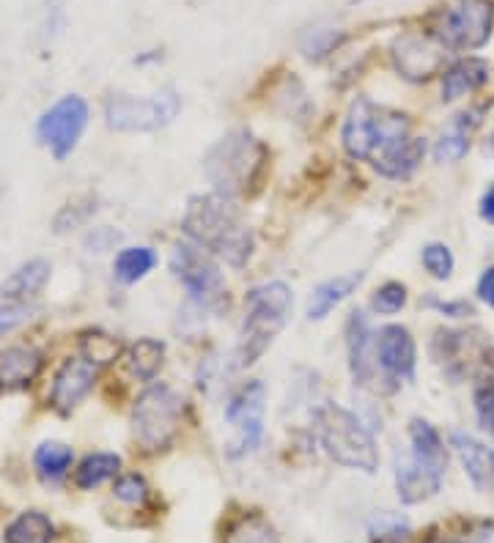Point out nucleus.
Returning <instances> with one entry per match:
<instances>
[{
    "label": "nucleus",
    "mask_w": 494,
    "mask_h": 543,
    "mask_svg": "<svg viewBox=\"0 0 494 543\" xmlns=\"http://www.w3.org/2000/svg\"><path fill=\"white\" fill-rule=\"evenodd\" d=\"M184 234L190 242L204 247L206 253L223 258L228 267L242 269L253 256V231L242 220V212L234 198H226L220 192L195 195L187 203L182 220Z\"/></svg>",
    "instance_id": "1"
},
{
    "label": "nucleus",
    "mask_w": 494,
    "mask_h": 543,
    "mask_svg": "<svg viewBox=\"0 0 494 543\" xmlns=\"http://www.w3.org/2000/svg\"><path fill=\"white\" fill-rule=\"evenodd\" d=\"M409 453L396 461V491L404 505L437 497L448 472V450L440 431L423 417L409 420Z\"/></svg>",
    "instance_id": "2"
},
{
    "label": "nucleus",
    "mask_w": 494,
    "mask_h": 543,
    "mask_svg": "<svg viewBox=\"0 0 494 543\" xmlns=\"http://www.w3.org/2000/svg\"><path fill=\"white\" fill-rule=\"evenodd\" d=\"M316 437L322 442L327 456L335 464L349 469H360L366 475H374L379 467V450H376L374 431L341 404L324 401L313 409Z\"/></svg>",
    "instance_id": "3"
},
{
    "label": "nucleus",
    "mask_w": 494,
    "mask_h": 543,
    "mask_svg": "<svg viewBox=\"0 0 494 543\" xmlns=\"http://www.w3.org/2000/svg\"><path fill=\"white\" fill-rule=\"evenodd\" d=\"M267 157V146L253 132L234 129L209 149L204 160V173L206 179L212 181L215 192L226 198H239V195H247V190L264 173Z\"/></svg>",
    "instance_id": "4"
},
{
    "label": "nucleus",
    "mask_w": 494,
    "mask_h": 543,
    "mask_svg": "<svg viewBox=\"0 0 494 543\" xmlns=\"http://www.w3.org/2000/svg\"><path fill=\"white\" fill-rule=\"evenodd\" d=\"M291 305V288L280 280L272 283H261V286L250 288L245 294V324H242V341L237 349V365L247 368L267 352L269 343L275 341L286 321H289Z\"/></svg>",
    "instance_id": "5"
},
{
    "label": "nucleus",
    "mask_w": 494,
    "mask_h": 543,
    "mask_svg": "<svg viewBox=\"0 0 494 543\" xmlns=\"http://www.w3.org/2000/svg\"><path fill=\"white\" fill-rule=\"evenodd\" d=\"M409 138V118L387 107H376L366 96H357L344 118L341 140L352 160L374 162L398 140Z\"/></svg>",
    "instance_id": "6"
},
{
    "label": "nucleus",
    "mask_w": 494,
    "mask_h": 543,
    "mask_svg": "<svg viewBox=\"0 0 494 543\" xmlns=\"http://www.w3.org/2000/svg\"><path fill=\"white\" fill-rule=\"evenodd\" d=\"M184 401L168 384H151L132 406V428L135 437L146 450L171 448V442L182 426Z\"/></svg>",
    "instance_id": "7"
},
{
    "label": "nucleus",
    "mask_w": 494,
    "mask_h": 543,
    "mask_svg": "<svg viewBox=\"0 0 494 543\" xmlns=\"http://www.w3.org/2000/svg\"><path fill=\"white\" fill-rule=\"evenodd\" d=\"M171 272L187 291V297L198 310H217L228 308L226 280L217 267L212 253H206L204 247L195 242H182L173 247L171 253Z\"/></svg>",
    "instance_id": "8"
},
{
    "label": "nucleus",
    "mask_w": 494,
    "mask_h": 543,
    "mask_svg": "<svg viewBox=\"0 0 494 543\" xmlns=\"http://www.w3.org/2000/svg\"><path fill=\"white\" fill-rule=\"evenodd\" d=\"M494 28V0H456L437 14L431 36L453 53H470L489 42Z\"/></svg>",
    "instance_id": "9"
},
{
    "label": "nucleus",
    "mask_w": 494,
    "mask_h": 543,
    "mask_svg": "<svg viewBox=\"0 0 494 543\" xmlns=\"http://www.w3.org/2000/svg\"><path fill=\"white\" fill-rule=\"evenodd\" d=\"M182 110V99L173 88L151 96H110L105 121L113 132H154L171 124Z\"/></svg>",
    "instance_id": "10"
},
{
    "label": "nucleus",
    "mask_w": 494,
    "mask_h": 543,
    "mask_svg": "<svg viewBox=\"0 0 494 543\" xmlns=\"http://www.w3.org/2000/svg\"><path fill=\"white\" fill-rule=\"evenodd\" d=\"M88 127V102L83 96L66 94L50 110H44L36 121V138L42 146L53 151L58 162H64Z\"/></svg>",
    "instance_id": "11"
},
{
    "label": "nucleus",
    "mask_w": 494,
    "mask_h": 543,
    "mask_svg": "<svg viewBox=\"0 0 494 543\" xmlns=\"http://www.w3.org/2000/svg\"><path fill=\"white\" fill-rule=\"evenodd\" d=\"M264 401L267 390L261 382H247L228 398L226 423L234 428V439L226 445L228 458H242L264 439Z\"/></svg>",
    "instance_id": "12"
},
{
    "label": "nucleus",
    "mask_w": 494,
    "mask_h": 543,
    "mask_svg": "<svg viewBox=\"0 0 494 543\" xmlns=\"http://www.w3.org/2000/svg\"><path fill=\"white\" fill-rule=\"evenodd\" d=\"M448 47L437 42L431 33H404L393 42V64L412 83H423L429 77L440 75L445 58H448Z\"/></svg>",
    "instance_id": "13"
},
{
    "label": "nucleus",
    "mask_w": 494,
    "mask_h": 543,
    "mask_svg": "<svg viewBox=\"0 0 494 543\" xmlns=\"http://www.w3.org/2000/svg\"><path fill=\"white\" fill-rule=\"evenodd\" d=\"M97 382V365L88 362L86 357H69L64 365L58 368L53 379V390H50V404L55 412L61 415H72L77 406L83 404Z\"/></svg>",
    "instance_id": "14"
},
{
    "label": "nucleus",
    "mask_w": 494,
    "mask_h": 543,
    "mask_svg": "<svg viewBox=\"0 0 494 543\" xmlns=\"http://www.w3.org/2000/svg\"><path fill=\"white\" fill-rule=\"evenodd\" d=\"M376 362L379 371L390 379H412L415 376V362H418V346L407 327L390 324L376 335Z\"/></svg>",
    "instance_id": "15"
},
{
    "label": "nucleus",
    "mask_w": 494,
    "mask_h": 543,
    "mask_svg": "<svg viewBox=\"0 0 494 543\" xmlns=\"http://www.w3.org/2000/svg\"><path fill=\"white\" fill-rule=\"evenodd\" d=\"M346 352H349V371L360 387H371L379 371L376 362V335L363 316V310H352L346 321Z\"/></svg>",
    "instance_id": "16"
},
{
    "label": "nucleus",
    "mask_w": 494,
    "mask_h": 543,
    "mask_svg": "<svg viewBox=\"0 0 494 543\" xmlns=\"http://www.w3.org/2000/svg\"><path fill=\"white\" fill-rule=\"evenodd\" d=\"M44 365V354L31 343H17L0 352V393L31 387Z\"/></svg>",
    "instance_id": "17"
},
{
    "label": "nucleus",
    "mask_w": 494,
    "mask_h": 543,
    "mask_svg": "<svg viewBox=\"0 0 494 543\" xmlns=\"http://www.w3.org/2000/svg\"><path fill=\"white\" fill-rule=\"evenodd\" d=\"M453 450L459 453L464 475L470 478L475 491H492L494 489V448L478 442L464 431H453L451 434Z\"/></svg>",
    "instance_id": "18"
},
{
    "label": "nucleus",
    "mask_w": 494,
    "mask_h": 543,
    "mask_svg": "<svg viewBox=\"0 0 494 543\" xmlns=\"http://www.w3.org/2000/svg\"><path fill=\"white\" fill-rule=\"evenodd\" d=\"M363 280H366V272H360V269L324 280L322 286L313 288L311 302H308V319L311 321L327 319L344 299L352 297L357 288L363 286Z\"/></svg>",
    "instance_id": "19"
},
{
    "label": "nucleus",
    "mask_w": 494,
    "mask_h": 543,
    "mask_svg": "<svg viewBox=\"0 0 494 543\" xmlns=\"http://www.w3.org/2000/svg\"><path fill=\"white\" fill-rule=\"evenodd\" d=\"M426 157V140L423 138H404L393 143L390 149L382 151L379 157H376L371 165H374L376 171L382 173L385 179H409L412 173L418 171L420 162Z\"/></svg>",
    "instance_id": "20"
},
{
    "label": "nucleus",
    "mask_w": 494,
    "mask_h": 543,
    "mask_svg": "<svg viewBox=\"0 0 494 543\" xmlns=\"http://www.w3.org/2000/svg\"><path fill=\"white\" fill-rule=\"evenodd\" d=\"M489 80V61L484 58H462L442 75V102H456L473 94Z\"/></svg>",
    "instance_id": "21"
},
{
    "label": "nucleus",
    "mask_w": 494,
    "mask_h": 543,
    "mask_svg": "<svg viewBox=\"0 0 494 543\" xmlns=\"http://www.w3.org/2000/svg\"><path fill=\"white\" fill-rule=\"evenodd\" d=\"M50 280V264L44 258H31L22 267H17L6 277L3 283V299H14V302H28L33 299Z\"/></svg>",
    "instance_id": "22"
},
{
    "label": "nucleus",
    "mask_w": 494,
    "mask_h": 543,
    "mask_svg": "<svg viewBox=\"0 0 494 543\" xmlns=\"http://www.w3.org/2000/svg\"><path fill=\"white\" fill-rule=\"evenodd\" d=\"M478 113H462V116L453 121L451 127L445 129L434 146V160L437 162H459L467 157L470 151V132H473L481 118H475Z\"/></svg>",
    "instance_id": "23"
},
{
    "label": "nucleus",
    "mask_w": 494,
    "mask_h": 543,
    "mask_svg": "<svg viewBox=\"0 0 494 543\" xmlns=\"http://www.w3.org/2000/svg\"><path fill=\"white\" fill-rule=\"evenodd\" d=\"M75 453L64 442H42L33 453V467L44 483H61L69 475Z\"/></svg>",
    "instance_id": "24"
},
{
    "label": "nucleus",
    "mask_w": 494,
    "mask_h": 543,
    "mask_svg": "<svg viewBox=\"0 0 494 543\" xmlns=\"http://www.w3.org/2000/svg\"><path fill=\"white\" fill-rule=\"evenodd\" d=\"M55 527L50 516L42 511H25L6 527V543H53Z\"/></svg>",
    "instance_id": "25"
},
{
    "label": "nucleus",
    "mask_w": 494,
    "mask_h": 543,
    "mask_svg": "<svg viewBox=\"0 0 494 543\" xmlns=\"http://www.w3.org/2000/svg\"><path fill=\"white\" fill-rule=\"evenodd\" d=\"M121 469V456L116 453H91L80 461L75 469V486L77 489H97L105 480L116 478Z\"/></svg>",
    "instance_id": "26"
},
{
    "label": "nucleus",
    "mask_w": 494,
    "mask_h": 543,
    "mask_svg": "<svg viewBox=\"0 0 494 543\" xmlns=\"http://www.w3.org/2000/svg\"><path fill=\"white\" fill-rule=\"evenodd\" d=\"M162 357H165V346L154 338H140L132 343L127 354V368L138 382H154V376L160 373Z\"/></svg>",
    "instance_id": "27"
},
{
    "label": "nucleus",
    "mask_w": 494,
    "mask_h": 543,
    "mask_svg": "<svg viewBox=\"0 0 494 543\" xmlns=\"http://www.w3.org/2000/svg\"><path fill=\"white\" fill-rule=\"evenodd\" d=\"M154 267H157V253L151 247H124L113 261V272L124 286L143 280Z\"/></svg>",
    "instance_id": "28"
},
{
    "label": "nucleus",
    "mask_w": 494,
    "mask_h": 543,
    "mask_svg": "<svg viewBox=\"0 0 494 543\" xmlns=\"http://www.w3.org/2000/svg\"><path fill=\"white\" fill-rule=\"evenodd\" d=\"M226 543H280L275 527L258 516V513H247L239 522L231 524L226 535Z\"/></svg>",
    "instance_id": "29"
},
{
    "label": "nucleus",
    "mask_w": 494,
    "mask_h": 543,
    "mask_svg": "<svg viewBox=\"0 0 494 543\" xmlns=\"http://www.w3.org/2000/svg\"><path fill=\"white\" fill-rule=\"evenodd\" d=\"M80 357H86L88 362L94 365H110V362L119 360L121 343L119 338H113L108 332L102 330H88L83 338H80Z\"/></svg>",
    "instance_id": "30"
},
{
    "label": "nucleus",
    "mask_w": 494,
    "mask_h": 543,
    "mask_svg": "<svg viewBox=\"0 0 494 543\" xmlns=\"http://www.w3.org/2000/svg\"><path fill=\"white\" fill-rule=\"evenodd\" d=\"M409 522L401 513H379L368 524V535L374 543H404L409 538Z\"/></svg>",
    "instance_id": "31"
},
{
    "label": "nucleus",
    "mask_w": 494,
    "mask_h": 543,
    "mask_svg": "<svg viewBox=\"0 0 494 543\" xmlns=\"http://www.w3.org/2000/svg\"><path fill=\"white\" fill-rule=\"evenodd\" d=\"M423 267L429 272L434 280H448L453 275V267H456V261H453L451 247L442 245V242H431V245L423 247Z\"/></svg>",
    "instance_id": "32"
},
{
    "label": "nucleus",
    "mask_w": 494,
    "mask_h": 543,
    "mask_svg": "<svg viewBox=\"0 0 494 543\" xmlns=\"http://www.w3.org/2000/svg\"><path fill=\"white\" fill-rule=\"evenodd\" d=\"M407 305V286H401L396 280H390L382 288H376V294L371 297V308L379 316H396Z\"/></svg>",
    "instance_id": "33"
},
{
    "label": "nucleus",
    "mask_w": 494,
    "mask_h": 543,
    "mask_svg": "<svg viewBox=\"0 0 494 543\" xmlns=\"http://www.w3.org/2000/svg\"><path fill=\"white\" fill-rule=\"evenodd\" d=\"M94 212H97V201H94L91 195H86V198H80V201L75 203H66L64 209L58 212V217H55V231H58V234L72 231L77 225L86 223Z\"/></svg>",
    "instance_id": "34"
},
{
    "label": "nucleus",
    "mask_w": 494,
    "mask_h": 543,
    "mask_svg": "<svg viewBox=\"0 0 494 543\" xmlns=\"http://www.w3.org/2000/svg\"><path fill=\"white\" fill-rule=\"evenodd\" d=\"M113 497L127 502V505H143L146 497H149V486H146V480L140 478L138 472L121 475V478L116 480V486H113Z\"/></svg>",
    "instance_id": "35"
},
{
    "label": "nucleus",
    "mask_w": 494,
    "mask_h": 543,
    "mask_svg": "<svg viewBox=\"0 0 494 543\" xmlns=\"http://www.w3.org/2000/svg\"><path fill=\"white\" fill-rule=\"evenodd\" d=\"M31 319V308L28 302H14V299H3L0 302V335L17 330L20 324Z\"/></svg>",
    "instance_id": "36"
},
{
    "label": "nucleus",
    "mask_w": 494,
    "mask_h": 543,
    "mask_svg": "<svg viewBox=\"0 0 494 543\" xmlns=\"http://www.w3.org/2000/svg\"><path fill=\"white\" fill-rule=\"evenodd\" d=\"M473 401L478 423L494 437V384H481V387L475 390Z\"/></svg>",
    "instance_id": "37"
},
{
    "label": "nucleus",
    "mask_w": 494,
    "mask_h": 543,
    "mask_svg": "<svg viewBox=\"0 0 494 543\" xmlns=\"http://www.w3.org/2000/svg\"><path fill=\"white\" fill-rule=\"evenodd\" d=\"M119 242L121 234L119 231H113V228H94V231L86 236L88 253H108V250H113Z\"/></svg>",
    "instance_id": "38"
},
{
    "label": "nucleus",
    "mask_w": 494,
    "mask_h": 543,
    "mask_svg": "<svg viewBox=\"0 0 494 543\" xmlns=\"http://www.w3.org/2000/svg\"><path fill=\"white\" fill-rule=\"evenodd\" d=\"M341 33H335V31H319V33H313V44L311 47H305V55L308 58H324L327 53H333L335 47L341 44Z\"/></svg>",
    "instance_id": "39"
},
{
    "label": "nucleus",
    "mask_w": 494,
    "mask_h": 543,
    "mask_svg": "<svg viewBox=\"0 0 494 543\" xmlns=\"http://www.w3.org/2000/svg\"><path fill=\"white\" fill-rule=\"evenodd\" d=\"M426 305H429V308H437L440 313H445V316H451V319H464V316H473V308H470L467 302H442V299L431 297Z\"/></svg>",
    "instance_id": "40"
},
{
    "label": "nucleus",
    "mask_w": 494,
    "mask_h": 543,
    "mask_svg": "<svg viewBox=\"0 0 494 543\" xmlns=\"http://www.w3.org/2000/svg\"><path fill=\"white\" fill-rule=\"evenodd\" d=\"M478 297L484 299L489 308H494V267H489L478 280Z\"/></svg>",
    "instance_id": "41"
},
{
    "label": "nucleus",
    "mask_w": 494,
    "mask_h": 543,
    "mask_svg": "<svg viewBox=\"0 0 494 543\" xmlns=\"http://www.w3.org/2000/svg\"><path fill=\"white\" fill-rule=\"evenodd\" d=\"M481 217H484L489 225H494V184L484 192V198H481Z\"/></svg>",
    "instance_id": "42"
},
{
    "label": "nucleus",
    "mask_w": 494,
    "mask_h": 543,
    "mask_svg": "<svg viewBox=\"0 0 494 543\" xmlns=\"http://www.w3.org/2000/svg\"><path fill=\"white\" fill-rule=\"evenodd\" d=\"M486 362H489V365H492V368H494V349L489 354H486Z\"/></svg>",
    "instance_id": "43"
},
{
    "label": "nucleus",
    "mask_w": 494,
    "mask_h": 543,
    "mask_svg": "<svg viewBox=\"0 0 494 543\" xmlns=\"http://www.w3.org/2000/svg\"><path fill=\"white\" fill-rule=\"evenodd\" d=\"M431 543H448V541H431Z\"/></svg>",
    "instance_id": "44"
},
{
    "label": "nucleus",
    "mask_w": 494,
    "mask_h": 543,
    "mask_svg": "<svg viewBox=\"0 0 494 543\" xmlns=\"http://www.w3.org/2000/svg\"><path fill=\"white\" fill-rule=\"evenodd\" d=\"M355 3H360V0H355Z\"/></svg>",
    "instance_id": "45"
}]
</instances>
